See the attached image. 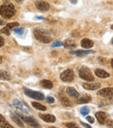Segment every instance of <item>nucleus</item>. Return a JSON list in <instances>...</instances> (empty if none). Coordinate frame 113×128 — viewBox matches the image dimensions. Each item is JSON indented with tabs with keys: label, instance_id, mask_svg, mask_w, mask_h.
Masks as SVG:
<instances>
[{
	"label": "nucleus",
	"instance_id": "1",
	"mask_svg": "<svg viewBox=\"0 0 113 128\" xmlns=\"http://www.w3.org/2000/svg\"><path fill=\"white\" fill-rule=\"evenodd\" d=\"M34 36L38 41L42 42V43L48 44L52 41V38L49 36L46 30L37 28V29L34 30Z\"/></svg>",
	"mask_w": 113,
	"mask_h": 128
},
{
	"label": "nucleus",
	"instance_id": "2",
	"mask_svg": "<svg viewBox=\"0 0 113 128\" xmlns=\"http://www.w3.org/2000/svg\"><path fill=\"white\" fill-rule=\"evenodd\" d=\"M16 14V9L12 4H3L0 6V15L4 18H11Z\"/></svg>",
	"mask_w": 113,
	"mask_h": 128
},
{
	"label": "nucleus",
	"instance_id": "3",
	"mask_svg": "<svg viewBox=\"0 0 113 128\" xmlns=\"http://www.w3.org/2000/svg\"><path fill=\"white\" fill-rule=\"evenodd\" d=\"M79 77H80L82 79L85 80V81L88 82H92L94 81V76L92 74L91 71L86 66H82L80 68L78 72Z\"/></svg>",
	"mask_w": 113,
	"mask_h": 128
},
{
	"label": "nucleus",
	"instance_id": "4",
	"mask_svg": "<svg viewBox=\"0 0 113 128\" xmlns=\"http://www.w3.org/2000/svg\"><path fill=\"white\" fill-rule=\"evenodd\" d=\"M23 93L27 96V97L31 98V99H34L37 100H44L45 99V95H44L42 92H34V91L31 90V89L28 88H23Z\"/></svg>",
	"mask_w": 113,
	"mask_h": 128
},
{
	"label": "nucleus",
	"instance_id": "5",
	"mask_svg": "<svg viewBox=\"0 0 113 128\" xmlns=\"http://www.w3.org/2000/svg\"><path fill=\"white\" fill-rule=\"evenodd\" d=\"M17 115L18 116V117L21 119V120L24 121L26 124H28L30 126H33V127H39V124H38V122L35 119H33L32 117H27V116H23L22 115L21 113H18V112H17Z\"/></svg>",
	"mask_w": 113,
	"mask_h": 128
},
{
	"label": "nucleus",
	"instance_id": "6",
	"mask_svg": "<svg viewBox=\"0 0 113 128\" xmlns=\"http://www.w3.org/2000/svg\"><path fill=\"white\" fill-rule=\"evenodd\" d=\"M60 78L64 82H71L74 79V72L71 69L65 70L60 74Z\"/></svg>",
	"mask_w": 113,
	"mask_h": 128
},
{
	"label": "nucleus",
	"instance_id": "7",
	"mask_svg": "<svg viewBox=\"0 0 113 128\" xmlns=\"http://www.w3.org/2000/svg\"><path fill=\"white\" fill-rule=\"evenodd\" d=\"M96 118L100 125L109 124V115L104 112H96Z\"/></svg>",
	"mask_w": 113,
	"mask_h": 128
},
{
	"label": "nucleus",
	"instance_id": "8",
	"mask_svg": "<svg viewBox=\"0 0 113 128\" xmlns=\"http://www.w3.org/2000/svg\"><path fill=\"white\" fill-rule=\"evenodd\" d=\"M35 6L40 11H47L50 8V4L43 0H37L35 2Z\"/></svg>",
	"mask_w": 113,
	"mask_h": 128
},
{
	"label": "nucleus",
	"instance_id": "9",
	"mask_svg": "<svg viewBox=\"0 0 113 128\" xmlns=\"http://www.w3.org/2000/svg\"><path fill=\"white\" fill-rule=\"evenodd\" d=\"M113 90L111 87H107V88H104L102 90H99L97 92V95L101 96L103 98H111L112 97Z\"/></svg>",
	"mask_w": 113,
	"mask_h": 128
},
{
	"label": "nucleus",
	"instance_id": "10",
	"mask_svg": "<svg viewBox=\"0 0 113 128\" xmlns=\"http://www.w3.org/2000/svg\"><path fill=\"white\" fill-rule=\"evenodd\" d=\"M83 87H84L85 90L95 91L97 90V89L100 88L101 84L99 83V82H96V83H84L83 84Z\"/></svg>",
	"mask_w": 113,
	"mask_h": 128
},
{
	"label": "nucleus",
	"instance_id": "11",
	"mask_svg": "<svg viewBox=\"0 0 113 128\" xmlns=\"http://www.w3.org/2000/svg\"><path fill=\"white\" fill-rule=\"evenodd\" d=\"M39 118L41 119H43L45 122H48V123H54L56 121V117L51 114H48V113H39L38 114Z\"/></svg>",
	"mask_w": 113,
	"mask_h": 128
},
{
	"label": "nucleus",
	"instance_id": "12",
	"mask_svg": "<svg viewBox=\"0 0 113 128\" xmlns=\"http://www.w3.org/2000/svg\"><path fill=\"white\" fill-rule=\"evenodd\" d=\"M66 92L70 97H72L74 99H78L79 93L74 87H67L66 88Z\"/></svg>",
	"mask_w": 113,
	"mask_h": 128
},
{
	"label": "nucleus",
	"instance_id": "13",
	"mask_svg": "<svg viewBox=\"0 0 113 128\" xmlns=\"http://www.w3.org/2000/svg\"><path fill=\"white\" fill-rule=\"evenodd\" d=\"M95 74L96 76L101 78H106L110 77V73H108L107 72L102 70V69H95Z\"/></svg>",
	"mask_w": 113,
	"mask_h": 128
},
{
	"label": "nucleus",
	"instance_id": "14",
	"mask_svg": "<svg viewBox=\"0 0 113 128\" xmlns=\"http://www.w3.org/2000/svg\"><path fill=\"white\" fill-rule=\"evenodd\" d=\"M93 41H91L89 38H84V39L81 41V46L84 49H90L93 46Z\"/></svg>",
	"mask_w": 113,
	"mask_h": 128
},
{
	"label": "nucleus",
	"instance_id": "15",
	"mask_svg": "<svg viewBox=\"0 0 113 128\" xmlns=\"http://www.w3.org/2000/svg\"><path fill=\"white\" fill-rule=\"evenodd\" d=\"M71 54H75L78 57H83L85 56L87 54H90V53H94L93 51H82V50H78V51H70Z\"/></svg>",
	"mask_w": 113,
	"mask_h": 128
},
{
	"label": "nucleus",
	"instance_id": "16",
	"mask_svg": "<svg viewBox=\"0 0 113 128\" xmlns=\"http://www.w3.org/2000/svg\"><path fill=\"white\" fill-rule=\"evenodd\" d=\"M40 85L41 86H43L44 88L45 89H52L53 88V83L50 80H47V79H44L40 82Z\"/></svg>",
	"mask_w": 113,
	"mask_h": 128
},
{
	"label": "nucleus",
	"instance_id": "17",
	"mask_svg": "<svg viewBox=\"0 0 113 128\" xmlns=\"http://www.w3.org/2000/svg\"><path fill=\"white\" fill-rule=\"evenodd\" d=\"M0 127H2V128H5V127L12 128V126H11V125L7 122V120H6V119H4V118L3 117L1 114H0Z\"/></svg>",
	"mask_w": 113,
	"mask_h": 128
},
{
	"label": "nucleus",
	"instance_id": "18",
	"mask_svg": "<svg viewBox=\"0 0 113 128\" xmlns=\"http://www.w3.org/2000/svg\"><path fill=\"white\" fill-rule=\"evenodd\" d=\"M13 105H14L17 109H19V110H21L22 112H23L24 113H27V111L23 107V104H22L19 100H18V99L13 100Z\"/></svg>",
	"mask_w": 113,
	"mask_h": 128
},
{
	"label": "nucleus",
	"instance_id": "19",
	"mask_svg": "<svg viewBox=\"0 0 113 128\" xmlns=\"http://www.w3.org/2000/svg\"><path fill=\"white\" fill-rule=\"evenodd\" d=\"M11 119H12V121H14V122L16 123L18 126H20V127H23V126H23V122H22V120L19 119V118H18V116L15 115V114H11Z\"/></svg>",
	"mask_w": 113,
	"mask_h": 128
},
{
	"label": "nucleus",
	"instance_id": "20",
	"mask_svg": "<svg viewBox=\"0 0 113 128\" xmlns=\"http://www.w3.org/2000/svg\"><path fill=\"white\" fill-rule=\"evenodd\" d=\"M11 79V75L9 72L5 71H1L0 72V80H10Z\"/></svg>",
	"mask_w": 113,
	"mask_h": 128
},
{
	"label": "nucleus",
	"instance_id": "21",
	"mask_svg": "<svg viewBox=\"0 0 113 128\" xmlns=\"http://www.w3.org/2000/svg\"><path fill=\"white\" fill-rule=\"evenodd\" d=\"M91 101V97L90 95H85L77 100V104H86Z\"/></svg>",
	"mask_w": 113,
	"mask_h": 128
},
{
	"label": "nucleus",
	"instance_id": "22",
	"mask_svg": "<svg viewBox=\"0 0 113 128\" xmlns=\"http://www.w3.org/2000/svg\"><path fill=\"white\" fill-rule=\"evenodd\" d=\"M31 105L39 111H46V107H45V105H41V104L38 103V102H32V103H31Z\"/></svg>",
	"mask_w": 113,
	"mask_h": 128
},
{
	"label": "nucleus",
	"instance_id": "23",
	"mask_svg": "<svg viewBox=\"0 0 113 128\" xmlns=\"http://www.w3.org/2000/svg\"><path fill=\"white\" fill-rule=\"evenodd\" d=\"M59 99H60V101L62 102V104H63L64 105H65V106H70V101H69V99H67L65 96H64V95H62V96H60L59 97Z\"/></svg>",
	"mask_w": 113,
	"mask_h": 128
},
{
	"label": "nucleus",
	"instance_id": "24",
	"mask_svg": "<svg viewBox=\"0 0 113 128\" xmlns=\"http://www.w3.org/2000/svg\"><path fill=\"white\" fill-rule=\"evenodd\" d=\"M63 45L65 47V48H70V47H76L77 46V45H76V43H74L73 41H71V40H65V44H63Z\"/></svg>",
	"mask_w": 113,
	"mask_h": 128
},
{
	"label": "nucleus",
	"instance_id": "25",
	"mask_svg": "<svg viewBox=\"0 0 113 128\" xmlns=\"http://www.w3.org/2000/svg\"><path fill=\"white\" fill-rule=\"evenodd\" d=\"M5 27H7L9 30H12L14 29L15 27H19V23L18 22H12V23H9L6 25Z\"/></svg>",
	"mask_w": 113,
	"mask_h": 128
},
{
	"label": "nucleus",
	"instance_id": "26",
	"mask_svg": "<svg viewBox=\"0 0 113 128\" xmlns=\"http://www.w3.org/2000/svg\"><path fill=\"white\" fill-rule=\"evenodd\" d=\"M89 112H90V109H89L88 107L87 106L82 107V109H81V114H82V115L85 116V115H87Z\"/></svg>",
	"mask_w": 113,
	"mask_h": 128
},
{
	"label": "nucleus",
	"instance_id": "27",
	"mask_svg": "<svg viewBox=\"0 0 113 128\" xmlns=\"http://www.w3.org/2000/svg\"><path fill=\"white\" fill-rule=\"evenodd\" d=\"M24 31H25L24 28H23V27H18V28H17V29L14 30V32L17 33V34H18V35H22V34H23Z\"/></svg>",
	"mask_w": 113,
	"mask_h": 128
},
{
	"label": "nucleus",
	"instance_id": "28",
	"mask_svg": "<svg viewBox=\"0 0 113 128\" xmlns=\"http://www.w3.org/2000/svg\"><path fill=\"white\" fill-rule=\"evenodd\" d=\"M46 102L48 104H53L54 102H55V99H54V98L50 97V96H48V97L46 98Z\"/></svg>",
	"mask_w": 113,
	"mask_h": 128
},
{
	"label": "nucleus",
	"instance_id": "29",
	"mask_svg": "<svg viewBox=\"0 0 113 128\" xmlns=\"http://www.w3.org/2000/svg\"><path fill=\"white\" fill-rule=\"evenodd\" d=\"M1 31H2V32L4 33V34H6L7 36H9V35L11 34V33H10V30L8 29L7 27H4L2 30H1Z\"/></svg>",
	"mask_w": 113,
	"mask_h": 128
},
{
	"label": "nucleus",
	"instance_id": "30",
	"mask_svg": "<svg viewBox=\"0 0 113 128\" xmlns=\"http://www.w3.org/2000/svg\"><path fill=\"white\" fill-rule=\"evenodd\" d=\"M62 45H63V43H61L60 41H55L52 44L51 47H58V46H62Z\"/></svg>",
	"mask_w": 113,
	"mask_h": 128
},
{
	"label": "nucleus",
	"instance_id": "31",
	"mask_svg": "<svg viewBox=\"0 0 113 128\" xmlns=\"http://www.w3.org/2000/svg\"><path fill=\"white\" fill-rule=\"evenodd\" d=\"M86 119L89 121L90 123H91V124H93L94 122H95V119H94V118H92L91 116H87L86 117Z\"/></svg>",
	"mask_w": 113,
	"mask_h": 128
},
{
	"label": "nucleus",
	"instance_id": "32",
	"mask_svg": "<svg viewBox=\"0 0 113 128\" xmlns=\"http://www.w3.org/2000/svg\"><path fill=\"white\" fill-rule=\"evenodd\" d=\"M65 126H67V127H77L75 123H66V124H65Z\"/></svg>",
	"mask_w": 113,
	"mask_h": 128
},
{
	"label": "nucleus",
	"instance_id": "33",
	"mask_svg": "<svg viewBox=\"0 0 113 128\" xmlns=\"http://www.w3.org/2000/svg\"><path fill=\"white\" fill-rule=\"evenodd\" d=\"M4 45V39L2 38V37H0V48Z\"/></svg>",
	"mask_w": 113,
	"mask_h": 128
},
{
	"label": "nucleus",
	"instance_id": "34",
	"mask_svg": "<svg viewBox=\"0 0 113 128\" xmlns=\"http://www.w3.org/2000/svg\"><path fill=\"white\" fill-rule=\"evenodd\" d=\"M98 60H99V63L101 64V65H105V59L104 58H98Z\"/></svg>",
	"mask_w": 113,
	"mask_h": 128
},
{
	"label": "nucleus",
	"instance_id": "35",
	"mask_svg": "<svg viewBox=\"0 0 113 128\" xmlns=\"http://www.w3.org/2000/svg\"><path fill=\"white\" fill-rule=\"evenodd\" d=\"M81 125H82L83 126H84V127L90 128V125H87V124H85V123H84V122H81Z\"/></svg>",
	"mask_w": 113,
	"mask_h": 128
},
{
	"label": "nucleus",
	"instance_id": "36",
	"mask_svg": "<svg viewBox=\"0 0 113 128\" xmlns=\"http://www.w3.org/2000/svg\"><path fill=\"white\" fill-rule=\"evenodd\" d=\"M70 2L71 3V4H77V0H70Z\"/></svg>",
	"mask_w": 113,
	"mask_h": 128
},
{
	"label": "nucleus",
	"instance_id": "37",
	"mask_svg": "<svg viewBox=\"0 0 113 128\" xmlns=\"http://www.w3.org/2000/svg\"><path fill=\"white\" fill-rule=\"evenodd\" d=\"M15 1H16L17 3H18V4H21V3L23 2V0H15Z\"/></svg>",
	"mask_w": 113,
	"mask_h": 128
},
{
	"label": "nucleus",
	"instance_id": "38",
	"mask_svg": "<svg viewBox=\"0 0 113 128\" xmlns=\"http://www.w3.org/2000/svg\"><path fill=\"white\" fill-rule=\"evenodd\" d=\"M37 18L38 19H45V18H43V17H37Z\"/></svg>",
	"mask_w": 113,
	"mask_h": 128
},
{
	"label": "nucleus",
	"instance_id": "39",
	"mask_svg": "<svg viewBox=\"0 0 113 128\" xmlns=\"http://www.w3.org/2000/svg\"><path fill=\"white\" fill-rule=\"evenodd\" d=\"M4 21H2V20H0V25H4Z\"/></svg>",
	"mask_w": 113,
	"mask_h": 128
},
{
	"label": "nucleus",
	"instance_id": "40",
	"mask_svg": "<svg viewBox=\"0 0 113 128\" xmlns=\"http://www.w3.org/2000/svg\"><path fill=\"white\" fill-rule=\"evenodd\" d=\"M2 62H3V58H2V57L0 56V64L2 63Z\"/></svg>",
	"mask_w": 113,
	"mask_h": 128
}]
</instances>
